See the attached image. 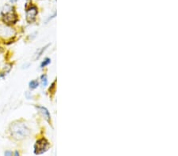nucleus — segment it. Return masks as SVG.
<instances>
[{
	"mask_svg": "<svg viewBox=\"0 0 178 156\" xmlns=\"http://www.w3.org/2000/svg\"><path fill=\"white\" fill-rule=\"evenodd\" d=\"M9 132L12 137L17 140L26 139L30 134V129L24 122L16 121L9 125Z\"/></svg>",
	"mask_w": 178,
	"mask_h": 156,
	"instance_id": "1",
	"label": "nucleus"
},
{
	"mask_svg": "<svg viewBox=\"0 0 178 156\" xmlns=\"http://www.w3.org/2000/svg\"><path fill=\"white\" fill-rule=\"evenodd\" d=\"M2 21L8 25H11L16 23L18 20V17L14 7L10 5H5L2 9Z\"/></svg>",
	"mask_w": 178,
	"mask_h": 156,
	"instance_id": "2",
	"label": "nucleus"
},
{
	"mask_svg": "<svg viewBox=\"0 0 178 156\" xmlns=\"http://www.w3.org/2000/svg\"><path fill=\"white\" fill-rule=\"evenodd\" d=\"M50 144L45 138H40L36 140L34 145V154L35 155H42L49 149Z\"/></svg>",
	"mask_w": 178,
	"mask_h": 156,
	"instance_id": "3",
	"label": "nucleus"
},
{
	"mask_svg": "<svg viewBox=\"0 0 178 156\" xmlns=\"http://www.w3.org/2000/svg\"><path fill=\"white\" fill-rule=\"evenodd\" d=\"M38 14V9L36 6H32L29 8L26 9V21L28 24L33 23L36 20V15Z\"/></svg>",
	"mask_w": 178,
	"mask_h": 156,
	"instance_id": "4",
	"label": "nucleus"
},
{
	"mask_svg": "<svg viewBox=\"0 0 178 156\" xmlns=\"http://www.w3.org/2000/svg\"><path fill=\"white\" fill-rule=\"evenodd\" d=\"M15 34V32L13 30V28H10L7 26L0 25V36L5 38L11 37L12 35Z\"/></svg>",
	"mask_w": 178,
	"mask_h": 156,
	"instance_id": "5",
	"label": "nucleus"
},
{
	"mask_svg": "<svg viewBox=\"0 0 178 156\" xmlns=\"http://www.w3.org/2000/svg\"><path fill=\"white\" fill-rule=\"evenodd\" d=\"M36 107L39 110V112L42 114V116L44 117L45 120L47 121V122H50V121H51V115H50L49 111L47 110V109L42 106H36Z\"/></svg>",
	"mask_w": 178,
	"mask_h": 156,
	"instance_id": "6",
	"label": "nucleus"
},
{
	"mask_svg": "<svg viewBox=\"0 0 178 156\" xmlns=\"http://www.w3.org/2000/svg\"><path fill=\"white\" fill-rule=\"evenodd\" d=\"M49 45L50 44H47V45H46L45 47H42V48H40V49L39 50V51H38L37 52H36V54L35 59H39V58H40V56H41V55H42V54H43V53H44V52L45 51L47 50V47H49Z\"/></svg>",
	"mask_w": 178,
	"mask_h": 156,
	"instance_id": "7",
	"label": "nucleus"
},
{
	"mask_svg": "<svg viewBox=\"0 0 178 156\" xmlns=\"http://www.w3.org/2000/svg\"><path fill=\"white\" fill-rule=\"evenodd\" d=\"M38 85H39V82H38L37 80H31L29 84H28V87L30 89H35L36 87H38Z\"/></svg>",
	"mask_w": 178,
	"mask_h": 156,
	"instance_id": "8",
	"label": "nucleus"
},
{
	"mask_svg": "<svg viewBox=\"0 0 178 156\" xmlns=\"http://www.w3.org/2000/svg\"><path fill=\"white\" fill-rule=\"evenodd\" d=\"M40 81H41V85L43 87H46L47 85V77L46 74H43L40 77Z\"/></svg>",
	"mask_w": 178,
	"mask_h": 156,
	"instance_id": "9",
	"label": "nucleus"
},
{
	"mask_svg": "<svg viewBox=\"0 0 178 156\" xmlns=\"http://www.w3.org/2000/svg\"><path fill=\"white\" fill-rule=\"evenodd\" d=\"M50 63H51V58H46L41 62V64H40V68H44L45 66H48Z\"/></svg>",
	"mask_w": 178,
	"mask_h": 156,
	"instance_id": "10",
	"label": "nucleus"
},
{
	"mask_svg": "<svg viewBox=\"0 0 178 156\" xmlns=\"http://www.w3.org/2000/svg\"><path fill=\"white\" fill-rule=\"evenodd\" d=\"M5 155H12V152L11 151H7L5 152Z\"/></svg>",
	"mask_w": 178,
	"mask_h": 156,
	"instance_id": "11",
	"label": "nucleus"
},
{
	"mask_svg": "<svg viewBox=\"0 0 178 156\" xmlns=\"http://www.w3.org/2000/svg\"><path fill=\"white\" fill-rule=\"evenodd\" d=\"M14 155H16V156L19 155V152H18V151H15V152H14Z\"/></svg>",
	"mask_w": 178,
	"mask_h": 156,
	"instance_id": "12",
	"label": "nucleus"
},
{
	"mask_svg": "<svg viewBox=\"0 0 178 156\" xmlns=\"http://www.w3.org/2000/svg\"><path fill=\"white\" fill-rule=\"evenodd\" d=\"M17 1H18V0H10V2H11V3H15Z\"/></svg>",
	"mask_w": 178,
	"mask_h": 156,
	"instance_id": "13",
	"label": "nucleus"
}]
</instances>
